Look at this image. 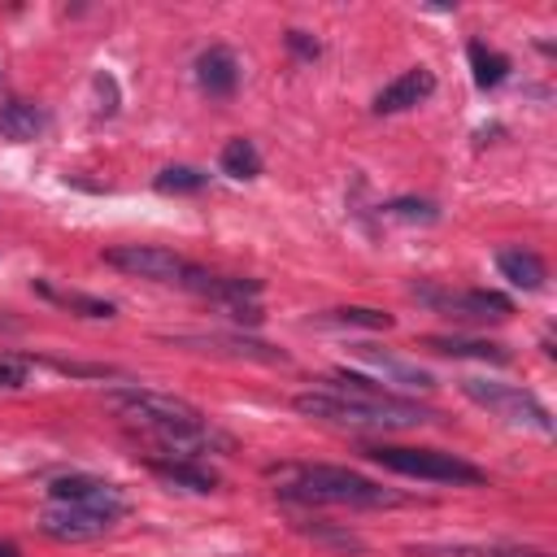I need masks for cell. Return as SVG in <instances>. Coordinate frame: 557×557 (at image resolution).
<instances>
[{
  "label": "cell",
  "instance_id": "6da1fadb",
  "mask_svg": "<svg viewBox=\"0 0 557 557\" xmlns=\"http://www.w3.org/2000/svg\"><path fill=\"white\" fill-rule=\"evenodd\" d=\"M109 405L139 431H148L157 444H165L174 457H200V453H213V448H226L231 440L187 400L178 396H165V392H152V387H113L109 392Z\"/></svg>",
  "mask_w": 557,
  "mask_h": 557
},
{
  "label": "cell",
  "instance_id": "7a4b0ae2",
  "mask_svg": "<svg viewBox=\"0 0 557 557\" xmlns=\"http://www.w3.org/2000/svg\"><path fill=\"white\" fill-rule=\"evenodd\" d=\"M296 409L305 418H318V422H335V426H352V431H405V426H422L431 422L435 413L413 405V400H400L392 392L383 396H339V392H300L296 396Z\"/></svg>",
  "mask_w": 557,
  "mask_h": 557
},
{
  "label": "cell",
  "instance_id": "3957f363",
  "mask_svg": "<svg viewBox=\"0 0 557 557\" xmlns=\"http://www.w3.org/2000/svg\"><path fill=\"white\" fill-rule=\"evenodd\" d=\"M274 492L283 500H300V505H352V509H379V505H396L400 496L379 487L374 479L348 470V466H283L274 470Z\"/></svg>",
  "mask_w": 557,
  "mask_h": 557
},
{
  "label": "cell",
  "instance_id": "277c9868",
  "mask_svg": "<svg viewBox=\"0 0 557 557\" xmlns=\"http://www.w3.org/2000/svg\"><path fill=\"white\" fill-rule=\"evenodd\" d=\"M366 457L392 474L405 479H426V483H453V487H479L487 474L470 461H461L457 453L444 448H405V444H370Z\"/></svg>",
  "mask_w": 557,
  "mask_h": 557
},
{
  "label": "cell",
  "instance_id": "5b68a950",
  "mask_svg": "<svg viewBox=\"0 0 557 557\" xmlns=\"http://www.w3.org/2000/svg\"><path fill=\"white\" fill-rule=\"evenodd\" d=\"M461 392L474 400V405H483L487 413H496V418H505V422H513V426H535V431H553V418H548V409L531 396V392H522V387H513V383H492V379H461Z\"/></svg>",
  "mask_w": 557,
  "mask_h": 557
},
{
  "label": "cell",
  "instance_id": "8992f818",
  "mask_svg": "<svg viewBox=\"0 0 557 557\" xmlns=\"http://www.w3.org/2000/svg\"><path fill=\"white\" fill-rule=\"evenodd\" d=\"M413 296L422 305H431L435 313H448V318H474V322H500L513 313V300L500 296V292H487V287H474V292H444V287H426L418 283Z\"/></svg>",
  "mask_w": 557,
  "mask_h": 557
},
{
  "label": "cell",
  "instance_id": "52a82bcc",
  "mask_svg": "<svg viewBox=\"0 0 557 557\" xmlns=\"http://www.w3.org/2000/svg\"><path fill=\"white\" fill-rule=\"evenodd\" d=\"M104 265L135 274V278H152V283H178L187 261L170 248H152V244H117L104 252Z\"/></svg>",
  "mask_w": 557,
  "mask_h": 557
},
{
  "label": "cell",
  "instance_id": "ba28073f",
  "mask_svg": "<svg viewBox=\"0 0 557 557\" xmlns=\"http://www.w3.org/2000/svg\"><path fill=\"white\" fill-rule=\"evenodd\" d=\"M48 496H52V505H78V509H96V513H109V518L126 513V496L113 483L91 479V474H61V479H52Z\"/></svg>",
  "mask_w": 557,
  "mask_h": 557
},
{
  "label": "cell",
  "instance_id": "9c48e42d",
  "mask_svg": "<svg viewBox=\"0 0 557 557\" xmlns=\"http://www.w3.org/2000/svg\"><path fill=\"white\" fill-rule=\"evenodd\" d=\"M113 522H117V518L96 513V509H78V505H52V509H44L39 531H44L48 540H61V544H83V540L104 535Z\"/></svg>",
  "mask_w": 557,
  "mask_h": 557
},
{
  "label": "cell",
  "instance_id": "30bf717a",
  "mask_svg": "<svg viewBox=\"0 0 557 557\" xmlns=\"http://www.w3.org/2000/svg\"><path fill=\"white\" fill-rule=\"evenodd\" d=\"M174 344L183 348H196V352H231V357H248V361H287L283 348L265 344V339H252V335H239V331H213V335H178Z\"/></svg>",
  "mask_w": 557,
  "mask_h": 557
},
{
  "label": "cell",
  "instance_id": "8fae6325",
  "mask_svg": "<svg viewBox=\"0 0 557 557\" xmlns=\"http://www.w3.org/2000/svg\"><path fill=\"white\" fill-rule=\"evenodd\" d=\"M178 287H187V292H196V296H209V300H218L222 309H226V305H239V300H252V296L261 292L257 278L213 274V270H200V265H187L183 278H178Z\"/></svg>",
  "mask_w": 557,
  "mask_h": 557
},
{
  "label": "cell",
  "instance_id": "7c38bea8",
  "mask_svg": "<svg viewBox=\"0 0 557 557\" xmlns=\"http://www.w3.org/2000/svg\"><path fill=\"white\" fill-rule=\"evenodd\" d=\"M431 91H435V74L422 70V65H413V70H405L400 78H392V83L374 96V113H405V109H413L418 100H426Z\"/></svg>",
  "mask_w": 557,
  "mask_h": 557
},
{
  "label": "cell",
  "instance_id": "4fadbf2b",
  "mask_svg": "<svg viewBox=\"0 0 557 557\" xmlns=\"http://www.w3.org/2000/svg\"><path fill=\"white\" fill-rule=\"evenodd\" d=\"M196 83H200L205 96H218V100L231 96L235 83H239V61H235V52L222 48V44L205 48V52L196 57Z\"/></svg>",
  "mask_w": 557,
  "mask_h": 557
},
{
  "label": "cell",
  "instance_id": "5bb4252c",
  "mask_svg": "<svg viewBox=\"0 0 557 557\" xmlns=\"http://www.w3.org/2000/svg\"><path fill=\"white\" fill-rule=\"evenodd\" d=\"M352 352H357L370 370H379L383 383H400V387H413V392H431V387H435L431 370H422V366H413V361H400V357L379 352V348H370V344H357Z\"/></svg>",
  "mask_w": 557,
  "mask_h": 557
},
{
  "label": "cell",
  "instance_id": "9a60e30c",
  "mask_svg": "<svg viewBox=\"0 0 557 557\" xmlns=\"http://www.w3.org/2000/svg\"><path fill=\"white\" fill-rule=\"evenodd\" d=\"M148 470L157 479H165L170 487H183V492H213L218 487V474L196 457H152Z\"/></svg>",
  "mask_w": 557,
  "mask_h": 557
},
{
  "label": "cell",
  "instance_id": "2e32d148",
  "mask_svg": "<svg viewBox=\"0 0 557 557\" xmlns=\"http://www.w3.org/2000/svg\"><path fill=\"white\" fill-rule=\"evenodd\" d=\"M44 126H48V113L35 100H22V96H4L0 100V135L4 139L26 144L35 135H44Z\"/></svg>",
  "mask_w": 557,
  "mask_h": 557
},
{
  "label": "cell",
  "instance_id": "e0dca14e",
  "mask_svg": "<svg viewBox=\"0 0 557 557\" xmlns=\"http://www.w3.org/2000/svg\"><path fill=\"white\" fill-rule=\"evenodd\" d=\"M422 348L444 352V357H474V361H492V366H505L509 361V348L505 344H496V339H470V335H426Z\"/></svg>",
  "mask_w": 557,
  "mask_h": 557
},
{
  "label": "cell",
  "instance_id": "ac0fdd59",
  "mask_svg": "<svg viewBox=\"0 0 557 557\" xmlns=\"http://www.w3.org/2000/svg\"><path fill=\"white\" fill-rule=\"evenodd\" d=\"M496 270H500L513 287H522V292H540L544 278H548L544 261H540L531 248H505V252H496Z\"/></svg>",
  "mask_w": 557,
  "mask_h": 557
},
{
  "label": "cell",
  "instance_id": "d6986e66",
  "mask_svg": "<svg viewBox=\"0 0 557 557\" xmlns=\"http://www.w3.org/2000/svg\"><path fill=\"white\" fill-rule=\"evenodd\" d=\"M35 292H39L44 300L61 305V309L83 313V318H113V313H117L113 300H100V296H87V292H61V287H52V283H35Z\"/></svg>",
  "mask_w": 557,
  "mask_h": 557
},
{
  "label": "cell",
  "instance_id": "ffe728a7",
  "mask_svg": "<svg viewBox=\"0 0 557 557\" xmlns=\"http://www.w3.org/2000/svg\"><path fill=\"white\" fill-rule=\"evenodd\" d=\"M466 57H470L474 83H479L483 91H487V87H500V83H505V74H509V57H500V52H496V48H487L483 39H470Z\"/></svg>",
  "mask_w": 557,
  "mask_h": 557
},
{
  "label": "cell",
  "instance_id": "44dd1931",
  "mask_svg": "<svg viewBox=\"0 0 557 557\" xmlns=\"http://www.w3.org/2000/svg\"><path fill=\"white\" fill-rule=\"evenodd\" d=\"M292 527H296L300 535L326 544V548H339V553H366V540H361V535H352V531H344V527H331V522H322V518H296Z\"/></svg>",
  "mask_w": 557,
  "mask_h": 557
},
{
  "label": "cell",
  "instance_id": "7402d4cb",
  "mask_svg": "<svg viewBox=\"0 0 557 557\" xmlns=\"http://www.w3.org/2000/svg\"><path fill=\"white\" fill-rule=\"evenodd\" d=\"M413 557H548V553L518 544H453V548H413Z\"/></svg>",
  "mask_w": 557,
  "mask_h": 557
},
{
  "label": "cell",
  "instance_id": "603a6c76",
  "mask_svg": "<svg viewBox=\"0 0 557 557\" xmlns=\"http://www.w3.org/2000/svg\"><path fill=\"white\" fill-rule=\"evenodd\" d=\"M218 165H222V174H231V178H257V174H261V152L252 148V139H226Z\"/></svg>",
  "mask_w": 557,
  "mask_h": 557
},
{
  "label": "cell",
  "instance_id": "cb8c5ba5",
  "mask_svg": "<svg viewBox=\"0 0 557 557\" xmlns=\"http://www.w3.org/2000/svg\"><path fill=\"white\" fill-rule=\"evenodd\" d=\"M205 183H209V174L196 170V165H165V170L152 178V187L165 191V196H191V191H200Z\"/></svg>",
  "mask_w": 557,
  "mask_h": 557
},
{
  "label": "cell",
  "instance_id": "d4e9b609",
  "mask_svg": "<svg viewBox=\"0 0 557 557\" xmlns=\"http://www.w3.org/2000/svg\"><path fill=\"white\" fill-rule=\"evenodd\" d=\"M326 322H339V326H366V331H387V326H392V313H383V309H366V305H348V309H331Z\"/></svg>",
  "mask_w": 557,
  "mask_h": 557
},
{
  "label": "cell",
  "instance_id": "484cf974",
  "mask_svg": "<svg viewBox=\"0 0 557 557\" xmlns=\"http://www.w3.org/2000/svg\"><path fill=\"white\" fill-rule=\"evenodd\" d=\"M383 213H387V218H405V222H435V218H440V209H435L431 200H413V196L383 205Z\"/></svg>",
  "mask_w": 557,
  "mask_h": 557
},
{
  "label": "cell",
  "instance_id": "4316f807",
  "mask_svg": "<svg viewBox=\"0 0 557 557\" xmlns=\"http://www.w3.org/2000/svg\"><path fill=\"white\" fill-rule=\"evenodd\" d=\"M287 48H292L296 57H305V61H313V57L322 52V44H318L309 30H287Z\"/></svg>",
  "mask_w": 557,
  "mask_h": 557
},
{
  "label": "cell",
  "instance_id": "83f0119b",
  "mask_svg": "<svg viewBox=\"0 0 557 557\" xmlns=\"http://www.w3.org/2000/svg\"><path fill=\"white\" fill-rule=\"evenodd\" d=\"M26 383V361L22 357H0V387H22Z\"/></svg>",
  "mask_w": 557,
  "mask_h": 557
},
{
  "label": "cell",
  "instance_id": "f1b7e54d",
  "mask_svg": "<svg viewBox=\"0 0 557 557\" xmlns=\"http://www.w3.org/2000/svg\"><path fill=\"white\" fill-rule=\"evenodd\" d=\"M0 557H22V548L13 540H0Z\"/></svg>",
  "mask_w": 557,
  "mask_h": 557
}]
</instances>
